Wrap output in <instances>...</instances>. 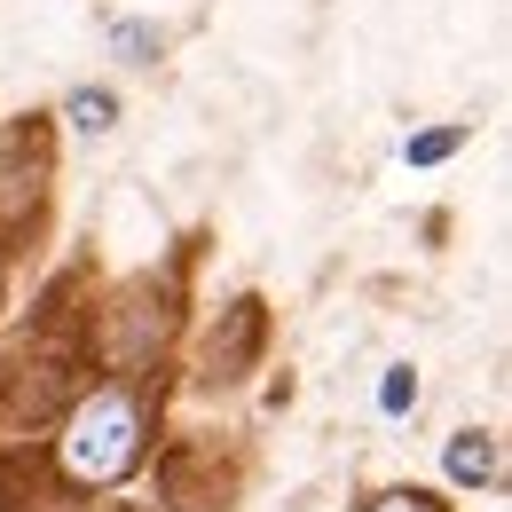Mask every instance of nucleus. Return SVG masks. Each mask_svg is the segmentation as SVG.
I'll return each mask as SVG.
<instances>
[{"instance_id":"f257e3e1","label":"nucleus","mask_w":512,"mask_h":512,"mask_svg":"<svg viewBox=\"0 0 512 512\" xmlns=\"http://www.w3.org/2000/svg\"><path fill=\"white\" fill-rule=\"evenodd\" d=\"M142 442H150V410H142V394L134 386H95V394H79L64 418V473L79 489H111V481H127L134 465H142Z\"/></svg>"},{"instance_id":"f03ea898","label":"nucleus","mask_w":512,"mask_h":512,"mask_svg":"<svg viewBox=\"0 0 512 512\" xmlns=\"http://www.w3.org/2000/svg\"><path fill=\"white\" fill-rule=\"evenodd\" d=\"M449 473H457V481H489V473H497V449L473 434V442H457V449H449Z\"/></svg>"},{"instance_id":"7ed1b4c3","label":"nucleus","mask_w":512,"mask_h":512,"mask_svg":"<svg viewBox=\"0 0 512 512\" xmlns=\"http://www.w3.org/2000/svg\"><path fill=\"white\" fill-rule=\"evenodd\" d=\"M71 119L79 127H111V95H71Z\"/></svg>"},{"instance_id":"20e7f679","label":"nucleus","mask_w":512,"mask_h":512,"mask_svg":"<svg viewBox=\"0 0 512 512\" xmlns=\"http://www.w3.org/2000/svg\"><path fill=\"white\" fill-rule=\"evenodd\" d=\"M363 512H442L434 497H410V489H394V497H379V505H363Z\"/></svg>"}]
</instances>
